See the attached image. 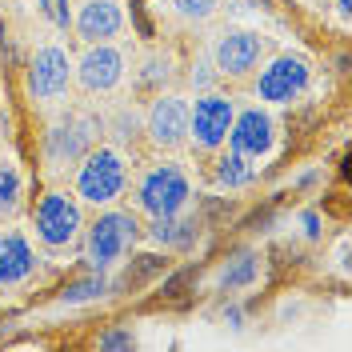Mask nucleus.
Instances as JSON below:
<instances>
[{"mask_svg": "<svg viewBox=\"0 0 352 352\" xmlns=\"http://www.w3.org/2000/svg\"><path fill=\"white\" fill-rule=\"evenodd\" d=\"M100 132H104V116L92 109H72L60 120H52L41 144L48 173H72L88 156V148L100 144Z\"/></svg>", "mask_w": 352, "mask_h": 352, "instance_id": "nucleus-1", "label": "nucleus"}, {"mask_svg": "<svg viewBox=\"0 0 352 352\" xmlns=\"http://www.w3.org/2000/svg\"><path fill=\"white\" fill-rule=\"evenodd\" d=\"M72 192L80 197V204L92 208H109L129 192V160L116 144H96L88 148V156L72 168Z\"/></svg>", "mask_w": 352, "mask_h": 352, "instance_id": "nucleus-2", "label": "nucleus"}, {"mask_svg": "<svg viewBox=\"0 0 352 352\" xmlns=\"http://www.w3.org/2000/svg\"><path fill=\"white\" fill-rule=\"evenodd\" d=\"M80 236H85V264L92 272H109V268H116L136 248V241H140V220L129 208L109 204V208L96 212L92 224H85Z\"/></svg>", "mask_w": 352, "mask_h": 352, "instance_id": "nucleus-3", "label": "nucleus"}, {"mask_svg": "<svg viewBox=\"0 0 352 352\" xmlns=\"http://www.w3.org/2000/svg\"><path fill=\"white\" fill-rule=\"evenodd\" d=\"M132 204L140 217H176L192 204V176L176 160H160L153 168H144L136 188H132Z\"/></svg>", "mask_w": 352, "mask_h": 352, "instance_id": "nucleus-4", "label": "nucleus"}, {"mask_svg": "<svg viewBox=\"0 0 352 352\" xmlns=\"http://www.w3.org/2000/svg\"><path fill=\"white\" fill-rule=\"evenodd\" d=\"M32 228H36V241L48 248V252H65L80 241L85 232V204L76 192L68 188H48L36 208H32Z\"/></svg>", "mask_w": 352, "mask_h": 352, "instance_id": "nucleus-5", "label": "nucleus"}, {"mask_svg": "<svg viewBox=\"0 0 352 352\" xmlns=\"http://www.w3.org/2000/svg\"><path fill=\"white\" fill-rule=\"evenodd\" d=\"M252 92L261 104H292L300 100L312 85V65L296 52H280L272 60H261V68L252 72Z\"/></svg>", "mask_w": 352, "mask_h": 352, "instance_id": "nucleus-6", "label": "nucleus"}, {"mask_svg": "<svg viewBox=\"0 0 352 352\" xmlns=\"http://www.w3.org/2000/svg\"><path fill=\"white\" fill-rule=\"evenodd\" d=\"M236 116V100L220 88L197 92V100H188V144L200 153H220L224 136L232 129Z\"/></svg>", "mask_w": 352, "mask_h": 352, "instance_id": "nucleus-7", "label": "nucleus"}, {"mask_svg": "<svg viewBox=\"0 0 352 352\" xmlns=\"http://www.w3.org/2000/svg\"><path fill=\"white\" fill-rule=\"evenodd\" d=\"M129 76V60L116 48V41L104 44H88L80 52V60H72V85L85 96H112Z\"/></svg>", "mask_w": 352, "mask_h": 352, "instance_id": "nucleus-8", "label": "nucleus"}, {"mask_svg": "<svg viewBox=\"0 0 352 352\" xmlns=\"http://www.w3.org/2000/svg\"><path fill=\"white\" fill-rule=\"evenodd\" d=\"M24 88L36 104H60L72 88V60L60 44H41L24 68Z\"/></svg>", "mask_w": 352, "mask_h": 352, "instance_id": "nucleus-9", "label": "nucleus"}, {"mask_svg": "<svg viewBox=\"0 0 352 352\" xmlns=\"http://www.w3.org/2000/svg\"><path fill=\"white\" fill-rule=\"evenodd\" d=\"M264 52H268V41H264L261 32H252V28H224L217 41H212V48H208L217 72L228 76V80L252 76L261 68Z\"/></svg>", "mask_w": 352, "mask_h": 352, "instance_id": "nucleus-10", "label": "nucleus"}, {"mask_svg": "<svg viewBox=\"0 0 352 352\" xmlns=\"http://www.w3.org/2000/svg\"><path fill=\"white\" fill-rule=\"evenodd\" d=\"M144 136L160 153H180L188 144V96L156 92L148 112H144Z\"/></svg>", "mask_w": 352, "mask_h": 352, "instance_id": "nucleus-11", "label": "nucleus"}, {"mask_svg": "<svg viewBox=\"0 0 352 352\" xmlns=\"http://www.w3.org/2000/svg\"><path fill=\"white\" fill-rule=\"evenodd\" d=\"M224 144L232 153L248 156V160H264L276 144V116L268 112V104H248V109H236L232 116V129L224 136Z\"/></svg>", "mask_w": 352, "mask_h": 352, "instance_id": "nucleus-12", "label": "nucleus"}, {"mask_svg": "<svg viewBox=\"0 0 352 352\" xmlns=\"http://www.w3.org/2000/svg\"><path fill=\"white\" fill-rule=\"evenodd\" d=\"M36 272V248L21 228H0V292H12L32 280Z\"/></svg>", "mask_w": 352, "mask_h": 352, "instance_id": "nucleus-13", "label": "nucleus"}, {"mask_svg": "<svg viewBox=\"0 0 352 352\" xmlns=\"http://www.w3.org/2000/svg\"><path fill=\"white\" fill-rule=\"evenodd\" d=\"M124 32V8L116 0H85L76 12V36L85 44H104Z\"/></svg>", "mask_w": 352, "mask_h": 352, "instance_id": "nucleus-14", "label": "nucleus"}, {"mask_svg": "<svg viewBox=\"0 0 352 352\" xmlns=\"http://www.w3.org/2000/svg\"><path fill=\"white\" fill-rule=\"evenodd\" d=\"M148 236H153L156 244H164V248H188V244L200 236V224L188 220L184 212H176V217H153Z\"/></svg>", "mask_w": 352, "mask_h": 352, "instance_id": "nucleus-15", "label": "nucleus"}, {"mask_svg": "<svg viewBox=\"0 0 352 352\" xmlns=\"http://www.w3.org/2000/svg\"><path fill=\"white\" fill-rule=\"evenodd\" d=\"M212 176H217L220 188H228V192H241V188H248V184L256 180V164H252L248 156H241V153H232V148H228V153L217 160Z\"/></svg>", "mask_w": 352, "mask_h": 352, "instance_id": "nucleus-16", "label": "nucleus"}, {"mask_svg": "<svg viewBox=\"0 0 352 352\" xmlns=\"http://www.w3.org/2000/svg\"><path fill=\"white\" fill-rule=\"evenodd\" d=\"M104 132L112 136L116 148H132L144 136V112H136L132 104H120L112 116H104Z\"/></svg>", "mask_w": 352, "mask_h": 352, "instance_id": "nucleus-17", "label": "nucleus"}, {"mask_svg": "<svg viewBox=\"0 0 352 352\" xmlns=\"http://www.w3.org/2000/svg\"><path fill=\"white\" fill-rule=\"evenodd\" d=\"M168 80H173V56H168V52H148V56L140 60V72H136V88L148 92V96H156V92L168 88Z\"/></svg>", "mask_w": 352, "mask_h": 352, "instance_id": "nucleus-18", "label": "nucleus"}, {"mask_svg": "<svg viewBox=\"0 0 352 352\" xmlns=\"http://www.w3.org/2000/svg\"><path fill=\"white\" fill-rule=\"evenodd\" d=\"M21 200H24V176H21V168H16V164H8V160H0V224L16 217Z\"/></svg>", "mask_w": 352, "mask_h": 352, "instance_id": "nucleus-19", "label": "nucleus"}, {"mask_svg": "<svg viewBox=\"0 0 352 352\" xmlns=\"http://www.w3.org/2000/svg\"><path fill=\"white\" fill-rule=\"evenodd\" d=\"M104 292H109V276H104V272H92V276H85V280L68 285L65 292H60V300H65V305H85V300L104 296Z\"/></svg>", "mask_w": 352, "mask_h": 352, "instance_id": "nucleus-20", "label": "nucleus"}, {"mask_svg": "<svg viewBox=\"0 0 352 352\" xmlns=\"http://www.w3.org/2000/svg\"><path fill=\"white\" fill-rule=\"evenodd\" d=\"M220 4H224V0H168V8H173L180 21H188V24L212 21V16L220 12Z\"/></svg>", "mask_w": 352, "mask_h": 352, "instance_id": "nucleus-21", "label": "nucleus"}, {"mask_svg": "<svg viewBox=\"0 0 352 352\" xmlns=\"http://www.w3.org/2000/svg\"><path fill=\"white\" fill-rule=\"evenodd\" d=\"M252 280H256V256H252V252H241L236 261H232L228 268H224V272H220V285L228 288V292H232V288L252 285Z\"/></svg>", "mask_w": 352, "mask_h": 352, "instance_id": "nucleus-22", "label": "nucleus"}, {"mask_svg": "<svg viewBox=\"0 0 352 352\" xmlns=\"http://www.w3.org/2000/svg\"><path fill=\"white\" fill-rule=\"evenodd\" d=\"M217 80H220V72H217V65H212V56H208V52L197 56L192 68H188V85L197 88V92H208V88H217Z\"/></svg>", "mask_w": 352, "mask_h": 352, "instance_id": "nucleus-23", "label": "nucleus"}, {"mask_svg": "<svg viewBox=\"0 0 352 352\" xmlns=\"http://www.w3.org/2000/svg\"><path fill=\"white\" fill-rule=\"evenodd\" d=\"M136 340H132V332H124V329H112V332H104L100 336V349L104 352H129Z\"/></svg>", "mask_w": 352, "mask_h": 352, "instance_id": "nucleus-24", "label": "nucleus"}, {"mask_svg": "<svg viewBox=\"0 0 352 352\" xmlns=\"http://www.w3.org/2000/svg\"><path fill=\"white\" fill-rule=\"evenodd\" d=\"M336 12H340V16L349 21V16H352V0H336Z\"/></svg>", "mask_w": 352, "mask_h": 352, "instance_id": "nucleus-25", "label": "nucleus"}, {"mask_svg": "<svg viewBox=\"0 0 352 352\" xmlns=\"http://www.w3.org/2000/svg\"><path fill=\"white\" fill-rule=\"evenodd\" d=\"M4 136H8V112L0 109V140H4Z\"/></svg>", "mask_w": 352, "mask_h": 352, "instance_id": "nucleus-26", "label": "nucleus"}]
</instances>
